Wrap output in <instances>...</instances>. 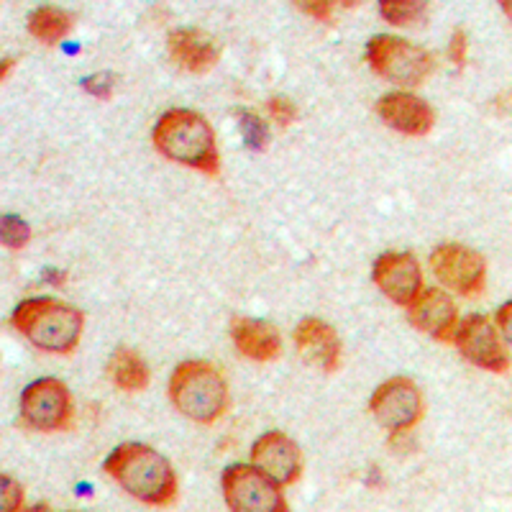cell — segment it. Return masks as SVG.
<instances>
[{"mask_svg":"<svg viewBox=\"0 0 512 512\" xmlns=\"http://www.w3.org/2000/svg\"><path fill=\"white\" fill-rule=\"evenodd\" d=\"M105 474L144 505L167 507L177 500V474L159 451L146 443H121L105 459Z\"/></svg>","mask_w":512,"mask_h":512,"instance_id":"1","label":"cell"},{"mask_svg":"<svg viewBox=\"0 0 512 512\" xmlns=\"http://www.w3.org/2000/svg\"><path fill=\"white\" fill-rule=\"evenodd\" d=\"M152 144L169 162L185 164L208 177L221 172L216 134L210 123L190 108H172L162 113L152 128Z\"/></svg>","mask_w":512,"mask_h":512,"instance_id":"2","label":"cell"},{"mask_svg":"<svg viewBox=\"0 0 512 512\" xmlns=\"http://www.w3.org/2000/svg\"><path fill=\"white\" fill-rule=\"evenodd\" d=\"M11 326L36 349L70 356L80 344L85 315L52 297H29L11 313Z\"/></svg>","mask_w":512,"mask_h":512,"instance_id":"3","label":"cell"},{"mask_svg":"<svg viewBox=\"0 0 512 512\" xmlns=\"http://www.w3.org/2000/svg\"><path fill=\"white\" fill-rule=\"evenodd\" d=\"M169 400L180 415L200 425H210L226 415L231 405L223 372L208 361L190 359L169 377Z\"/></svg>","mask_w":512,"mask_h":512,"instance_id":"4","label":"cell"},{"mask_svg":"<svg viewBox=\"0 0 512 512\" xmlns=\"http://www.w3.org/2000/svg\"><path fill=\"white\" fill-rule=\"evenodd\" d=\"M367 62L379 77L400 88H420L436 70V59L428 49L415 47L410 41L390 34L369 39Z\"/></svg>","mask_w":512,"mask_h":512,"instance_id":"5","label":"cell"},{"mask_svg":"<svg viewBox=\"0 0 512 512\" xmlns=\"http://www.w3.org/2000/svg\"><path fill=\"white\" fill-rule=\"evenodd\" d=\"M75 408L72 392L62 379L41 377L21 395V420L41 433H62L72 428Z\"/></svg>","mask_w":512,"mask_h":512,"instance_id":"6","label":"cell"},{"mask_svg":"<svg viewBox=\"0 0 512 512\" xmlns=\"http://www.w3.org/2000/svg\"><path fill=\"white\" fill-rule=\"evenodd\" d=\"M226 505L236 512H285L287 502L280 484L254 464H233L221 477Z\"/></svg>","mask_w":512,"mask_h":512,"instance_id":"7","label":"cell"},{"mask_svg":"<svg viewBox=\"0 0 512 512\" xmlns=\"http://www.w3.org/2000/svg\"><path fill=\"white\" fill-rule=\"evenodd\" d=\"M372 415L392 433H405L423 418V392L408 377H395L379 384L369 400Z\"/></svg>","mask_w":512,"mask_h":512,"instance_id":"8","label":"cell"},{"mask_svg":"<svg viewBox=\"0 0 512 512\" xmlns=\"http://www.w3.org/2000/svg\"><path fill=\"white\" fill-rule=\"evenodd\" d=\"M431 269L438 280L461 297H474L487 282V262L479 251L461 244H443L431 254Z\"/></svg>","mask_w":512,"mask_h":512,"instance_id":"9","label":"cell"},{"mask_svg":"<svg viewBox=\"0 0 512 512\" xmlns=\"http://www.w3.org/2000/svg\"><path fill=\"white\" fill-rule=\"evenodd\" d=\"M454 344L459 354L474 367L495 374L510 372V354L502 346L495 326L484 315H469L461 320V326L454 331Z\"/></svg>","mask_w":512,"mask_h":512,"instance_id":"10","label":"cell"},{"mask_svg":"<svg viewBox=\"0 0 512 512\" xmlns=\"http://www.w3.org/2000/svg\"><path fill=\"white\" fill-rule=\"evenodd\" d=\"M374 285L397 305H410L423 290V272L410 251H384L374 262Z\"/></svg>","mask_w":512,"mask_h":512,"instance_id":"11","label":"cell"},{"mask_svg":"<svg viewBox=\"0 0 512 512\" xmlns=\"http://www.w3.org/2000/svg\"><path fill=\"white\" fill-rule=\"evenodd\" d=\"M251 464L256 469H262L280 487L295 484L300 474H303V454H300V448H297V443L290 436L280 431H269L256 438V443L251 446Z\"/></svg>","mask_w":512,"mask_h":512,"instance_id":"12","label":"cell"},{"mask_svg":"<svg viewBox=\"0 0 512 512\" xmlns=\"http://www.w3.org/2000/svg\"><path fill=\"white\" fill-rule=\"evenodd\" d=\"M408 308L410 323L418 331H423L425 336L436 338V341H451L454 338L456 320H459L454 297H448L438 287H431V290H420Z\"/></svg>","mask_w":512,"mask_h":512,"instance_id":"13","label":"cell"},{"mask_svg":"<svg viewBox=\"0 0 512 512\" xmlns=\"http://www.w3.org/2000/svg\"><path fill=\"white\" fill-rule=\"evenodd\" d=\"M295 346L308 364L333 374L341 364V338L338 331L320 318H303L295 328Z\"/></svg>","mask_w":512,"mask_h":512,"instance_id":"14","label":"cell"},{"mask_svg":"<svg viewBox=\"0 0 512 512\" xmlns=\"http://www.w3.org/2000/svg\"><path fill=\"white\" fill-rule=\"evenodd\" d=\"M384 123L405 136H428L436 126V113L423 98L413 93H390L377 103Z\"/></svg>","mask_w":512,"mask_h":512,"instance_id":"15","label":"cell"},{"mask_svg":"<svg viewBox=\"0 0 512 512\" xmlns=\"http://www.w3.org/2000/svg\"><path fill=\"white\" fill-rule=\"evenodd\" d=\"M231 338L239 354L251 361L264 364V361H274L282 354V336L269 320L236 315L231 320Z\"/></svg>","mask_w":512,"mask_h":512,"instance_id":"16","label":"cell"},{"mask_svg":"<svg viewBox=\"0 0 512 512\" xmlns=\"http://www.w3.org/2000/svg\"><path fill=\"white\" fill-rule=\"evenodd\" d=\"M169 59L190 75H208L221 59V52L203 31L198 29H177L167 39Z\"/></svg>","mask_w":512,"mask_h":512,"instance_id":"17","label":"cell"},{"mask_svg":"<svg viewBox=\"0 0 512 512\" xmlns=\"http://www.w3.org/2000/svg\"><path fill=\"white\" fill-rule=\"evenodd\" d=\"M108 374H111L113 384L123 392H141L149 387V364L141 359L139 351L128 349V346H118L111 356V364H108Z\"/></svg>","mask_w":512,"mask_h":512,"instance_id":"18","label":"cell"},{"mask_svg":"<svg viewBox=\"0 0 512 512\" xmlns=\"http://www.w3.org/2000/svg\"><path fill=\"white\" fill-rule=\"evenodd\" d=\"M72 26H75V18L67 11H62V8L41 6L29 16L31 36H36V39H39L41 44H47V47L59 44L64 36L70 34Z\"/></svg>","mask_w":512,"mask_h":512,"instance_id":"19","label":"cell"},{"mask_svg":"<svg viewBox=\"0 0 512 512\" xmlns=\"http://www.w3.org/2000/svg\"><path fill=\"white\" fill-rule=\"evenodd\" d=\"M425 3H418V0H384L379 3V13L387 24L392 26H410L415 21H420L425 13Z\"/></svg>","mask_w":512,"mask_h":512,"instance_id":"20","label":"cell"},{"mask_svg":"<svg viewBox=\"0 0 512 512\" xmlns=\"http://www.w3.org/2000/svg\"><path fill=\"white\" fill-rule=\"evenodd\" d=\"M239 128L241 136H244V144L249 146L251 152H264L267 149L269 134L262 116H256L254 111H239Z\"/></svg>","mask_w":512,"mask_h":512,"instance_id":"21","label":"cell"},{"mask_svg":"<svg viewBox=\"0 0 512 512\" xmlns=\"http://www.w3.org/2000/svg\"><path fill=\"white\" fill-rule=\"evenodd\" d=\"M0 236H3V244L11 251H21L31 239V228L24 218L18 216H3V223H0Z\"/></svg>","mask_w":512,"mask_h":512,"instance_id":"22","label":"cell"},{"mask_svg":"<svg viewBox=\"0 0 512 512\" xmlns=\"http://www.w3.org/2000/svg\"><path fill=\"white\" fill-rule=\"evenodd\" d=\"M267 113L280 128H290L297 121V105L290 98H269Z\"/></svg>","mask_w":512,"mask_h":512,"instance_id":"23","label":"cell"},{"mask_svg":"<svg viewBox=\"0 0 512 512\" xmlns=\"http://www.w3.org/2000/svg\"><path fill=\"white\" fill-rule=\"evenodd\" d=\"M0 497H3V510L6 512H18L24 507V489L16 479L0 477Z\"/></svg>","mask_w":512,"mask_h":512,"instance_id":"24","label":"cell"},{"mask_svg":"<svg viewBox=\"0 0 512 512\" xmlns=\"http://www.w3.org/2000/svg\"><path fill=\"white\" fill-rule=\"evenodd\" d=\"M448 57L454 62L456 70H464L466 64V34L461 29L454 31L451 36V44H448Z\"/></svg>","mask_w":512,"mask_h":512,"instance_id":"25","label":"cell"},{"mask_svg":"<svg viewBox=\"0 0 512 512\" xmlns=\"http://www.w3.org/2000/svg\"><path fill=\"white\" fill-rule=\"evenodd\" d=\"M295 6L308 13V16L318 18V21L333 24V3H295Z\"/></svg>","mask_w":512,"mask_h":512,"instance_id":"26","label":"cell"},{"mask_svg":"<svg viewBox=\"0 0 512 512\" xmlns=\"http://www.w3.org/2000/svg\"><path fill=\"white\" fill-rule=\"evenodd\" d=\"M82 85L90 90V95H98V98H108V95H111V90H113L111 75H105V72H103V75L90 77V80H85Z\"/></svg>","mask_w":512,"mask_h":512,"instance_id":"27","label":"cell"},{"mask_svg":"<svg viewBox=\"0 0 512 512\" xmlns=\"http://www.w3.org/2000/svg\"><path fill=\"white\" fill-rule=\"evenodd\" d=\"M510 313H512V303H505L500 310H497V323H500L502 328V336H505V341H510Z\"/></svg>","mask_w":512,"mask_h":512,"instance_id":"28","label":"cell"},{"mask_svg":"<svg viewBox=\"0 0 512 512\" xmlns=\"http://www.w3.org/2000/svg\"><path fill=\"white\" fill-rule=\"evenodd\" d=\"M64 277H67V274H64V272H54V274H49L47 280H49V282H57V285H62Z\"/></svg>","mask_w":512,"mask_h":512,"instance_id":"29","label":"cell"}]
</instances>
